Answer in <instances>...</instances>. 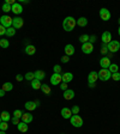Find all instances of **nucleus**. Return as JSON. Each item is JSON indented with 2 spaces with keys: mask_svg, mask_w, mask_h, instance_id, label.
I'll return each mask as SVG.
<instances>
[{
  "mask_svg": "<svg viewBox=\"0 0 120 134\" xmlns=\"http://www.w3.org/2000/svg\"><path fill=\"white\" fill-rule=\"evenodd\" d=\"M76 25H77V22L73 17H66L62 22V28L65 31H72Z\"/></svg>",
  "mask_w": 120,
  "mask_h": 134,
  "instance_id": "obj_1",
  "label": "nucleus"
},
{
  "mask_svg": "<svg viewBox=\"0 0 120 134\" xmlns=\"http://www.w3.org/2000/svg\"><path fill=\"white\" fill-rule=\"evenodd\" d=\"M97 74H98V79L102 81H107L108 79L112 78V73L109 72L108 68H101Z\"/></svg>",
  "mask_w": 120,
  "mask_h": 134,
  "instance_id": "obj_2",
  "label": "nucleus"
},
{
  "mask_svg": "<svg viewBox=\"0 0 120 134\" xmlns=\"http://www.w3.org/2000/svg\"><path fill=\"white\" fill-rule=\"evenodd\" d=\"M12 19L13 18H11L10 16H7V14H4V16L0 17V24L3 25L4 28L8 29L12 26Z\"/></svg>",
  "mask_w": 120,
  "mask_h": 134,
  "instance_id": "obj_3",
  "label": "nucleus"
},
{
  "mask_svg": "<svg viewBox=\"0 0 120 134\" xmlns=\"http://www.w3.org/2000/svg\"><path fill=\"white\" fill-rule=\"evenodd\" d=\"M70 121H71V125L73 127H76V128H81L82 126H83V119L79 115H72Z\"/></svg>",
  "mask_w": 120,
  "mask_h": 134,
  "instance_id": "obj_4",
  "label": "nucleus"
},
{
  "mask_svg": "<svg viewBox=\"0 0 120 134\" xmlns=\"http://www.w3.org/2000/svg\"><path fill=\"white\" fill-rule=\"evenodd\" d=\"M120 49V42L119 41H115V40H112V41L108 43V52L111 53H117L118 50Z\"/></svg>",
  "mask_w": 120,
  "mask_h": 134,
  "instance_id": "obj_5",
  "label": "nucleus"
},
{
  "mask_svg": "<svg viewBox=\"0 0 120 134\" xmlns=\"http://www.w3.org/2000/svg\"><path fill=\"white\" fill-rule=\"evenodd\" d=\"M61 83H62L61 74H59V73L52 74V77H50V84H52V85H60Z\"/></svg>",
  "mask_w": 120,
  "mask_h": 134,
  "instance_id": "obj_6",
  "label": "nucleus"
},
{
  "mask_svg": "<svg viewBox=\"0 0 120 134\" xmlns=\"http://www.w3.org/2000/svg\"><path fill=\"white\" fill-rule=\"evenodd\" d=\"M98 14H100V18L102 20H105V22H107V20L111 19V12L107 10V8H101L100 12H98Z\"/></svg>",
  "mask_w": 120,
  "mask_h": 134,
  "instance_id": "obj_7",
  "label": "nucleus"
},
{
  "mask_svg": "<svg viewBox=\"0 0 120 134\" xmlns=\"http://www.w3.org/2000/svg\"><path fill=\"white\" fill-rule=\"evenodd\" d=\"M82 52H83L84 54H91L92 52H94V44H91L89 42L83 43V44H82Z\"/></svg>",
  "mask_w": 120,
  "mask_h": 134,
  "instance_id": "obj_8",
  "label": "nucleus"
},
{
  "mask_svg": "<svg viewBox=\"0 0 120 134\" xmlns=\"http://www.w3.org/2000/svg\"><path fill=\"white\" fill-rule=\"evenodd\" d=\"M23 24H24V20L20 17H14L13 19H12V26L14 29H20L23 26Z\"/></svg>",
  "mask_w": 120,
  "mask_h": 134,
  "instance_id": "obj_9",
  "label": "nucleus"
},
{
  "mask_svg": "<svg viewBox=\"0 0 120 134\" xmlns=\"http://www.w3.org/2000/svg\"><path fill=\"white\" fill-rule=\"evenodd\" d=\"M98 79V74L97 72H95V71H91V72L89 73V75H88V84H92V83H96Z\"/></svg>",
  "mask_w": 120,
  "mask_h": 134,
  "instance_id": "obj_10",
  "label": "nucleus"
},
{
  "mask_svg": "<svg viewBox=\"0 0 120 134\" xmlns=\"http://www.w3.org/2000/svg\"><path fill=\"white\" fill-rule=\"evenodd\" d=\"M101 40H102V43L108 44L109 42L112 41V34L109 32V31H105V32L102 34V36H101Z\"/></svg>",
  "mask_w": 120,
  "mask_h": 134,
  "instance_id": "obj_11",
  "label": "nucleus"
},
{
  "mask_svg": "<svg viewBox=\"0 0 120 134\" xmlns=\"http://www.w3.org/2000/svg\"><path fill=\"white\" fill-rule=\"evenodd\" d=\"M111 59L107 58V56H105V58H101L100 59V66L102 67V68H108L109 66H111Z\"/></svg>",
  "mask_w": 120,
  "mask_h": 134,
  "instance_id": "obj_12",
  "label": "nucleus"
},
{
  "mask_svg": "<svg viewBox=\"0 0 120 134\" xmlns=\"http://www.w3.org/2000/svg\"><path fill=\"white\" fill-rule=\"evenodd\" d=\"M12 12H13L14 14H20L23 12V7H22V4L19 3H16L14 5H12Z\"/></svg>",
  "mask_w": 120,
  "mask_h": 134,
  "instance_id": "obj_13",
  "label": "nucleus"
},
{
  "mask_svg": "<svg viewBox=\"0 0 120 134\" xmlns=\"http://www.w3.org/2000/svg\"><path fill=\"white\" fill-rule=\"evenodd\" d=\"M64 98L66 100H70V99H73V97H75V91L73 90H71V89H67V90H65L64 91Z\"/></svg>",
  "mask_w": 120,
  "mask_h": 134,
  "instance_id": "obj_14",
  "label": "nucleus"
},
{
  "mask_svg": "<svg viewBox=\"0 0 120 134\" xmlns=\"http://www.w3.org/2000/svg\"><path fill=\"white\" fill-rule=\"evenodd\" d=\"M61 78H62V83L69 84L70 81H72L73 74L71 72H66V73H64V74H61Z\"/></svg>",
  "mask_w": 120,
  "mask_h": 134,
  "instance_id": "obj_15",
  "label": "nucleus"
},
{
  "mask_svg": "<svg viewBox=\"0 0 120 134\" xmlns=\"http://www.w3.org/2000/svg\"><path fill=\"white\" fill-rule=\"evenodd\" d=\"M25 109L28 110V111H33V110H35V109L37 108V104L36 102H33V100H29V102H27V103L24 104Z\"/></svg>",
  "mask_w": 120,
  "mask_h": 134,
  "instance_id": "obj_16",
  "label": "nucleus"
},
{
  "mask_svg": "<svg viewBox=\"0 0 120 134\" xmlns=\"http://www.w3.org/2000/svg\"><path fill=\"white\" fill-rule=\"evenodd\" d=\"M61 116L64 117V119H71V116H72V111H71V109L70 108H62L61 109Z\"/></svg>",
  "mask_w": 120,
  "mask_h": 134,
  "instance_id": "obj_17",
  "label": "nucleus"
},
{
  "mask_svg": "<svg viewBox=\"0 0 120 134\" xmlns=\"http://www.w3.org/2000/svg\"><path fill=\"white\" fill-rule=\"evenodd\" d=\"M65 53L67 56H72L75 54V47L72 44H66L65 46Z\"/></svg>",
  "mask_w": 120,
  "mask_h": 134,
  "instance_id": "obj_18",
  "label": "nucleus"
},
{
  "mask_svg": "<svg viewBox=\"0 0 120 134\" xmlns=\"http://www.w3.org/2000/svg\"><path fill=\"white\" fill-rule=\"evenodd\" d=\"M33 120H34V117H33V115H31L30 113H25V114H23V116H22V122L30 123Z\"/></svg>",
  "mask_w": 120,
  "mask_h": 134,
  "instance_id": "obj_19",
  "label": "nucleus"
},
{
  "mask_svg": "<svg viewBox=\"0 0 120 134\" xmlns=\"http://www.w3.org/2000/svg\"><path fill=\"white\" fill-rule=\"evenodd\" d=\"M17 129H18L19 132H22V133H25V132H28V123L22 122V121H20V122L17 125Z\"/></svg>",
  "mask_w": 120,
  "mask_h": 134,
  "instance_id": "obj_20",
  "label": "nucleus"
},
{
  "mask_svg": "<svg viewBox=\"0 0 120 134\" xmlns=\"http://www.w3.org/2000/svg\"><path fill=\"white\" fill-rule=\"evenodd\" d=\"M35 53H36V48H35V46L29 44V46L25 47V54H28V55H34Z\"/></svg>",
  "mask_w": 120,
  "mask_h": 134,
  "instance_id": "obj_21",
  "label": "nucleus"
},
{
  "mask_svg": "<svg viewBox=\"0 0 120 134\" xmlns=\"http://www.w3.org/2000/svg\"><path fill=\"white\" fill-rule=\"evenodd\" d=\"M76 22H77V25H78V26H82V28H84V26L88 25V19L85 17H79Z\"/></svg>",
  "mask_w": 120,
  "mask_h": 134,
  "instance_id": "obj_22",
  "label": "nucleus"
},
{
  "mask_svg": "<svg viewBox=\"0 0 120 134\" xmlns=\"http://www.w3.org/2000/svg\"><path fill=\"white\" fill-rule=\"evenodd\" d=\"M34 74H35V79H37V80H43V79L46 78V73L43 72V71H36V72H34Z\"/></svg>",
  "mask_w": 120,
  "mask_h": 134,
  "instance_id": "obj_23",
  "label": "nucleus"
},
{
  "mask_svg": "<svg viewBox=\"0 0 120 134\" xmlns=\"http://www.w3.org/2000/svg\"><path fill=\"white\" fill-rule=\"evenodd\" d=\"M0 117H1V121H5V122H8V121L11 120V115H10V113L8 111H6V110L1 111Z\"/></svg>",
  "mask_w": 120,
  "mask_h": 134,
  "instance_id": "obj_24",
  "label": "nucleus"
},
{
  "mask_svg": "<svg viewBox=\"0 0 120 134\" xmlns=\"http://www.w3.org/2000/svg\"><path fill=\"white\" fill-rule=\"evenodd\" d=\"M1 89H3L5 92H7V91H12V89H13V84L10 83V81H6V83H4V84H3V87H1Z\"/></svg>",
  "mask_w": 120,
  "mask_h": 134,
  "instance_id": "obj_25",
  "label": "nucleus"
},
{
  "mask_svg": "<svg viewBox=\"0 0 120 134\" xmlns=\"http://www.w3.org/2000/svg\"><path fill=\"white\" fill-rule=\"evenodd\" d=\"M42 86V84L40 80H37V79H34V80H31V87H33L34 90H40Z\"/></svg>",
  "mask_w": 120,
  "mask_h": 134,
  "instance_id": "obj_26",
  "label": "nucleus"
},
{
  "mask_svg": "<svg viewBox=\"0 0 120 134\" xmlns=\"http://www.w3.org/2000/svg\"><path fill=\"white\" fill-rule=\"evenodd\" d=\"M41 90H42V92L47 96H50V93H52V91H50V86H48L47 84H42Z\"/></svg>",
  "mask_w": 120,
  "mask_h": 134,
  "instance_id": "obj_27",
  "label": "nucleus"
},
{
  "mask_svg": "<svg viewBox=\"0 0 120 134\" xmlns=\"http://www.w3.org/2000/svg\"><path fill=\"white\" fill-rule=\"evenodd\" d=\"M7 37H13L14 35H16V29L13 28V26H11V28L6 29V34H5Z\"/></svg>",
  "mask_w": 120,
  "mask_h": 134,
  "instance_id": "obj_28",
  "label": "nucleus"
},
{
  "mask_svg": "<svg viewBox=\"0 0 120 134\" xmlns=\"http://www.w3.org/2000/svg\"><path fill=\"white\" fill-rule=\"evenodd\" d=\"M108 70H109V72L112 73H117V72H119V67H118V65L117 64H111V66L108 67Z\"/></svg>",
  "mask_w": 120,
  "mask_h": 134,
  "instance_id": "obj_29",
  "label": "nucleus"
},
{
  "mask_svg": "<svg viewBox=\"0 0 120 134\" xmlns=\"http://www.w3.org/2000/svg\"><path fill=\"white\" fill-rule=\"evenodd\" d=\"M78 41L81 42L82 44L83 43H87V42H89V35H87V34H84V35H81L78 38Z\"/></svg>",
  "mask_w": 120,
  "mask_h": 134,
  "instance_id": "obj_30",
  "label": "nucleus"
},
{
  "mask_svg": "<svg viewBox=\"0 0 120 134\" xmlns=\"http://www.w3.org/2000/svg\"><path fill=\"white\" fill-rule=\"evenodd\" d=\"M10 46V42L6 38H0V47L1 48H7Z\"/></svg>",
  "mask_w": 120,
  "mask_h": 134,
  "instance_id": "obj_31",
  "label": "nucleus"
},
{
  "mask_svg": "<svg viewBox=\"0 0 120 134\" xmlns=\"http://www.w3.org/2000/svg\"><path fill=\"white\" fill-rule=\"evenodd\" d=\"M24 78L27 79V80H34V79H35V74H34V72H28L27 73V74L24 75Z\"/></svg>",
  "mask_w": 120,
  "mask_h": 134,
  "instance_id": "obj_32",
  "label": "nucleus"
},
{
  "mask_svg": "<svg viewBox=\"0 0 120 134\" xmlns=\"http://www.w3.org/2000/svg\"><path fill=\"white\" fill-rule=\"evenodd\" d=\"M23 114H24V113H23L22 110H19V109H16V110L13 111V116L14 117H18V119H22Z\"/></svg>",
  "mask_w": 120,
  "mask_h": 134,
  "instance_id": "obj_33",
  "label": "nucleus"
},
{
  "mask_svg": "<svg viewBox=\"0 0 120 134\" xmlns=\"http://www.w3.org/2000/svg\"><path fill=\"white\" fill-rule=\"evenodd\" d=\"M7 128H8L7 122H5V121H1V122H0V131L6 132V129H7Z\"/></svg>",
  "mask_w": 120,
  "mask_h": 134,
  "instance_id": "obj_34",
  "label": "nucleus"
},
{
  "mask_svg": "<svg viewBox=\"0 0 120 134\" xmlns=\"http://www.w3.org/2000/svg\"><path fill=\"white\" fill-rule=\"evenodd\" d=\"M71 111H72V115H78L79 114V107L73 105L72 108H71Z\"/></svg>",
  "mask_w": 120,
  "mask_h": 134,
  "instance_id": "obj_35",
  "label": "nucleus"
},
{
  "mask_svg": "<svg viewBox=\"0 0 120 134\" xmlns=\"http://www.w3.org/2000/svg\"><path fill=\"white\" fill-rule=\"evenodd\" d=\"M53 71H54V73H59V74H61V67H60V65H54Z\"/></svg>",
  "mask_w": 120,
  "mask_h": 134,
  "instance_id": "obj_36",
  "label": "nucleus"
},
{
  "mask_svg": "<svg viewBox=\"0 0 120 134\" xmlns=\"http://www.w3.org/2000/svg\"><path fill=\"white\" fill-rule=\"evenodd\" d=\"M1 8H3V11H4V12H10V11L12 10V6L7 5V4H4L3 7H1Z\"/></svg>",
  "mask_w": 120,
  "mask_h": 134,
  "instance_id": "obj_37",
  "label": "nucleus"
},
{
  "mask_svg": "<svg viewBox=\"0 0 120 134\" xmlns=\"http://www.w3.org/2000/svg\"><path fill=\"white\" fill-rule=\"evenodd\" d=\"M101 53H102V54H107V53H108V44L102 43V49H101Z\"/></svg>",
  "mask_w": 120,
  "mask_h": 134,
  "instance_id": "obj_38",
  "label": "nucleus"
},
{
  "mask_svg": "<svg viewBox=\"0 0 120 134\" xmlns=\"http://www.w3.org/2000/svg\"><path fill=\"white\" fill-rule=\"evenodd\" d=\"M112 79H113V80H115V81L120 80V73L119 72L113 73V74H112Z\"/></svg>",
  "mask_w": 120,
  "mask_h": 134,
  "instance_id": "obj_39",
  "label": "nucleus"
},
{
  "mask_svg": "<svg viewBox=\"0 0 120 134\" xmlns=\"http://www.w3.org/2000/svg\"><path fill=\"white\" fill-rule=\"evenodd\" d=\"M60 61L62 62V64H67V62L70 61V56H67V55H65V56H62L61 59H60Z\"/></svg>",
  "mask_w": 120,
  "mask_h": 134,
  "instance_id": "obj_40",
  "label": "nucleus"
},
{
  "mask_svg": "<svg viewBox=\"0 0 120 134\" xmlns=\"http://www.w3.org/2000/svg\"><path fill=\"white\" fill-rule=\"evenodd\" d=\"M6 34V28H4L3 25L0 24V36H4Z\"/></svg>",
  "mask_w": 120,
  "mask_h": 134,
  "instance_id": "obj_41",
  "label": "nucleus"
},
{
  "mask_svg": "<svg viewBox=\"0 0 120 134\" xmlns=\"http://www.w3.org/2000/svg\"><path fill=\"white\" fill-rule=\"evenodd\" d=\"M11 120H12V123H13V125H18V123L20 122L19 121V119H18V117H11Z\"/></svg>",
  "mask_w": 120,
  "mask_h": 134,
  "instance_id": "obj_42",
  "label": "nucleus"
},
{
  "mask_svg": "<svg viewBox=\"0 0 120 134\" xmlns=\"http://www.w3.org/2000/svg\"><path fill=\"white\" fill-rule=\"evenodd\" d=\"M95 41H96V36H95V35H91V36H89V43H91V44H92V43H94Z\"/></svg>",
  "mask_w": 120,
  "mask_h": 134,
  "instance_id": "obj_43",
  "label": "nucleus"
},
{
  "mask_svg": "<svg viewBox=\"0 0 120 134\" xmlns=\"http://www.w3.org/2000/svg\"><path fill=\"white\" fill-rule=\"evenodd\" d=\"M60 89L64 90V91H65V90H67V84L66 83H61V84H60Z\"/></svg>",
  "mask_w": 120,
  "mask_h": 134,
  "instance_id": "obj_44",
  "label": "nucleus"
},
{
  "mask_svg": "<svg viewBox=\"0 0 120 134\" xmlns=\"http://www.w3.org/2000/svg\"><path fill=\"white\" fill-rule=\"evenodd\" d=\"M23 78H24V77H23L22 74H17V75H16V80H17V81H22Z\"/></svg>",
  "mask_w": 120,
  "mask_h": 134,
  "instance_id": "obj_45",
  "label": "nucleus"
},
{
  "mask_svg": "<svg viewBox=\"0 0 120 134\" xmlns=\"http://www.w3.org/2000/svg\"><path fill=\"white\" fill-rule=\"evenodd\" d=\"M5 96V91L3 89H0V97H4Z\"/></svg>",
  "mask_w": 120,
  "mask_h": 134,
  "instance_id": "obj_46",
  "label": "nucleus"
},
{
  "mask_svg": "<svg viewBox=\"0 0 120 134\" xmlns=\"http://www.w3.org/2000/svg\"><path fill=\"white\" fill-rule=\"evenodd\" d=\"M88 85H89V87H90V89H94V87L96 86V83H92V84H88Z\"/></svg>",
  "mask_w": 120,
  "mask_h": 134,
  "instance_id": "obj_47",
  "label": "nucleus"
},
{
  "mask_svg": "<svg viewBox=\"0 0 120 134\" xmlns=\"http://www.w3.org/2000/svg\"><path fill=\"white\" fill-rule=\"evenodd\" d=\"M0 134H6V132H4V131H0Z\"/></svg>",
  "mask_w": 120,
  "mask_h": 134,
  "instance_id": "obj_48",
  "label": "nucleus"
},
{
  "mask_svg": "<svg viewBox=\"0 0 120 134\" xmlns=\"http://www.w3.org/2000/svg\"><path fill=\"white\" fill-rule=\"evenodd\" d=\"M118 34H119V36H120V26H119V29H118Z\"/></svg>",
  "mask_w": 120,
  "mask_h": 134,
  "instance_id": "obj_49",
  "label": "nucleus"
},
{
  "mask_svg": "<svg viewBox=\"0 0 120 134\" xmlns=\"http://www.w3.org/2000/svg\"><path fill=\"white\" fill-rule=\"evenodd\" d=\"M118 24H119V26H120V18L118 19Z\"/></svg>",
  "mask_w": 120,
  "mask_h": 134,
  "instance_id": "obj_50",
  "label": "nucleus"
},
{
  "mask_svg": "<svg viewBox=\"0 0 120 134\" xmlns=\"http://www.w3.org/2000/svg\"><path fill=\"white\" fill-rule=\"evenodd\" d=\"M0 122H1V117H0Z\"/></svg>",
  "mask_w": 120,
  "mask_h": 134,
  "instance_id": "obj_51",
  "label": "nucleus"
}]
</instances>
